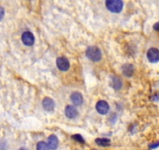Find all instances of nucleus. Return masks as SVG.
Wrapping results in <instances>:
<instances>
[{
    "label": "nucleus",
    "instance_id": "f3484780",
    "mask_svg": "<svg viewBox=\"0 0 159 150\" xmlns=\"http://www.w3.org/2000/svg\"><path fill=\"white\" fill-rule=\"evenodd\" d=\"M4 15H5V10L2 7H0V21H2Z\"/></svg>",
    "mask_w": 159,
    "mask_h": 150
},
{
    "label": "nucleus",
    "instance_id": "a211bd4d",
    "mask_svg": "<svg viewBox=\"0 0 159 150\" xmlns=\"http://www.w3.org/2000/svg\"><path fill=\"white\" fill-rule=\"evenodd\" d=\"M153 29H154V30H156V31H159V21L154 24V26H153Z\"/></svg>",
    "mask_w": 159,
    "mask_h": 150
},
{
    "label": "nucleus",
    "instance_id": "20e7f679",
    "mask_svg": "<svg viewBox=\"0 0 159 150\" xmlns=\"http://www.w3.org/2000/svg\"><path fill=\"white\" fill-rule=\"evenodd\" d=\"M23 43L27 46H31L34 43V36L33 34L30 31L24 32L21 37Z\"/></svg>",
    "mask_w": 159,
    "mask_h": 150
},
{
    "label": "nucleus",
    "instance_id": "6ab92c4d",
    "mask_svg": "<svg viewBox=\"0 0 159 150\" xmlns=\"http://www.w3.org/2000/svg\"><path fill=\"white\" fill-rule=\"evenodd\" d=\"M152 100L153 101H159V94H155L152 96Z\"/></svg>",
    "mask_w": 159,
    "mask_h": 150
},
{
    "label": "nucleus",
    "instance_id": "1a4fd4ad",
    "mask_svg": "<svg viewBox=\"0 0 159 150\" xmlns=\"http://www.w3.org/2000/svg\"><path fill=\"white\" fill-rule=\"evenodd\" d=\"M42 105H43L44 109L48 112L52 111L55 108V102L51 98H45L43 99V102H42Z\"/></svg>",
    "mask_w": 159,
    "mask_h": 150
},
{
    "label": "nucleus",
    "instance_id": "2eb2a0df",
    "mask_svg": "<svg viewBox=\"0 0 159 150\" xmlns=\"http://www.w3.org/2000/svg\"><path fill=\"white\" fill-rule=\"evenodd\" d=\"M72 138L74 139L75 141H76L77 142L79 143H81V144H84L85 143V140L84 138H83V136L80 135V134H74V135L72 136Z\"/></svg>",
    "mask_w": 159,
    "mask_h": 150
},
{
    "label": "nucleus",
    "instance_id": "4468645a",
    "mask_svg": "<svg viewBox=\"0 0 159 150\" xmlns=\"http://www.w3.org/2000/svg\"><path fill=\"white\" fill-rule=\"evenodd\" d=\"M37 150H50L48 143L45 142H39L37 144Z\"/></svg>",
    "mask_w": 159,
    "mask_h": 150
},
{
    "label": "nucleus",
    "instance_id": "dca6fc26",
    "mask_svg": "<svg viewBox=\"0 0 159 150\" xmlns=\"http://www.w3.org/2000/svg\"><path fill=\"white\" fill-rule=\"evenodd\" d=\"M159 147V142H154V143H151L149 145V148L151 149H154V148H157Z\"/></svg>",
    "mask_w": 159,
    "mask_h": 150
},
{
    "label": "nucleus",
    "instance_id": "f03ea898",
    "mask_svg": "<svg viewBox=\"0 0 159 150\" xmlns=\"http://www.w3.org/2000/svg\"><path fill=\"white\" fill-rule=\"evenodd\" d=\"M107 9L112 13H120L123 8V2L121 0H108L105 2Z\"/></svg>",
    "mask_w": 159,
    "mask_h": 150
},
{
    "label": "nucleus",
    "instance_id": "39448f33",
    "mask_svg": "<svg viewBox=\"0 0 159 150\" xmlns=\"http://www.w3.org/2000/svg\"><path fill=\"white\" fill-rule=\"evenodd\" d=\"M56 65L61 71H66L70 68V62L66 57H59L56 60Z\"/></svg>",
    "mask_w": 159,
    "mask_h": 150
},
{
    "label": "nucleus",
    "instance_id": "6e6552de",
    "mask_svg": "<svg viewBox=\"0 0 159 150\" xmlns=\"http://www.w3.org/2000/svg\"><path fill=\"white\" fill-rule=\"evenodd\" d=\"M48 145L50 149L56 150L59 146V139L55 134H52L48 138Z\"/></svg>",
    "mask_w": 159,
    "mask_h": 150
},
{
    "label": "nucleus",
    "instance_id": "aec40b11",
    "mask_svg": "<svg viewBox=\"0 0 159 150\" xmlns=\"http://www.w3.org/2000/svg\"><path fill=\"white\" fill-rule=\"evenodd\" d=\"M19 150H27V148H20Z\"/></svg>",
    "mask_w": 159,
    "mask_h": 150
},
{
    "label": "nucleus",
    "instance_id": "423d86ee",
    "mask_svg": "<svg viewBox=\"0 0 159 150\" xmlns=\"http://www.w3.org/2000/svg\"><path fill=\"white\" fill-rule=\"evenodd\" d=\"M96 110L100 114L105 115L109 110V105H108V102H105L104 100L98 101L96 104Z\"/></svg>",
    "mask_w": 159,
    "mask_h": 150
},
{
    "label": "nucleus",
    "instance_id": "f257e3e1",
    "mask_svg": "<svg viewBox=\"0 0 159 150\" xmlns=\"http://www.w3.org/2000/svg\"><path fill=\"white\" fill-rule=\"evenodd\" d=\"M87 57L91 61L98 62L102 59V54L100 49L97 46H89L86 50Z\"/></svg>",
    "mask_w": 159,
    "mask_h": 150
},
{
    "label": "nucleus",
    "instance_id": "0eeeda50",
    "mask_svg": "<svg viewBox=\"0 0 159 150\" xmlns=\"http://www.w3.org/2000/svg\"><path fill=\"white\" fill-rule=\"evenodd\" d=\"M65 114L68 118L70 119H74L77 117L78 111L76 108L73 105H67L65 109Z\"/></svg>",
    "mask_w": 159,
    "mask_h": 150
},
{
    "label": "nucleus",
    "instance_id": "ddd939ff",
    "mask_svg": "<svg viewBox=\"0 0 159 150\" xmlns=\"http://www.w3.org/2000/svg\"><path fill=\"white\" fill-rule=\"evenodd\" d=\"M95 143L100 146L106 147L111 145V140L107 138H98L95 139Z\"/></svg>",
    "mask_w": 159,
    "mask_h": 150
},
{
    "label": "nucleus",
    "instance_id": "7ed1b4c3",
    "mask_svg": "<svg viewBox=\"0 0 159 150\" xmlns=\"http://www.w3.org/2000/svg\"><path fill=\"white\" fill-rule=\"evenodd\" d=\"M147 57L152 63L159 62V50L156 48H151L147 53Z\"/></svg>",
    "mask_w": 159,
    "mask_h": 150
},
{
    "label": "nucleus",
    "instance_id": "9d476101",
    "mask_svg": "<svg viewBox=\"0 0 159 150\" xmlns=\"http://www.w3.org/2000/svg\"><path fill=\"white\" fill-rule=\"evenodd\" d=\"M72 102L76 105H80L84 102V98L80 92H73L70 96Z\"/></svg>",
    "mask_w": 159,
    "mask_h": 150
},
{
    "label": "nucleus",
    "instance_id": "9b49d317",
    "mask_svg": "<svg viewBox=\"0 0 159 150\" xmlns=\"http://www.w3.org/2000/svg\"><path fill=\"white\" fill-rule=\"evenodd\" d=\"M134 67L132 64L126 63L123 66V73L126 77H131L134 74Z\"/></svg>",
    "mask_w": 159,
    "mask_h": 150
},
{
    "label": "nucleus",
    "instance_id": "f8f14e48",
    "mask_svg": "<svg viewBox=\"0 0 159 150\" xmlns=\"http://www.w3.org/2000/svg\"><path fill=\"white\" fill-rule=\"evenodd\" d=\"M111 85L116 90L121 89L122 86H123V82H122L121 78L119 77H113L111 78Z\"/></svg>",
    "mask_w": 159,
    "mask_h": 150
}]
</instances>
